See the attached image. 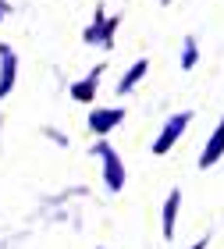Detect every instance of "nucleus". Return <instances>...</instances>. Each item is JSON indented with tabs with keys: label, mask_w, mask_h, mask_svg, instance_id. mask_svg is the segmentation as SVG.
I'll use <instances>...</instances> for the list:
<instances>
[{
	"label": "nucleus",
	"mask_w": 224,
	"mask_h": 249,
	"mask_svg": "<svg viewBox=\"0 0 224 249\" xmlns=\"http://www.w3.org/2000/svg\"><path fill=\"white\" fill-rule=\"evenodd\" d=\"M93 153L100 157V164H103V182H107V189L110 192H121V189H125V164H121L118 150L110 142H96Z\"/></svg>",
	"instance_id": "f257e3e1"
},
{
	"label": "nucleus",
	"mask_w": 224,
	"mask_h": 249,
	"mask_svg": "<svg viewBox=\"0 0 224 249\" xmlns=\"http://www.w3.org/2000/svg\"><path fill=\"white\" fill-rule=\"evenodd\" d=\"M189 121H192V114L189 110H178L174 118H167V124L160 128V135H156V142H153V153L156 157H164V153H171V146L185 135V128H189Z\"/></svg>",
	"instance_id": "f03ea898"
},
{
	"label": "nucleus",
	"mask_w": 224,
	"mask_h": 249,
	"mask_svg": "<svg viewBox=\"0 0 224 249\" xmlns=\"http://www.w3.org/2000/svg\"><path fill=\"white\" fill-rule=\"evenodd\" d=\"M118 21L121 18H107L103 15V7H96V18H93V25L86 29V43H96V47H110L114 43V32H118Z\"/></svg>",
	"instance_id": "7ed1b4c3"
},
{
	"label": "nucleus",
	"mask_w": 224,
	"mask_h": 249,
	"mask_svg": "<svg viewBox=\"0 0 224 249\" xmlns=\"http://www.w3.org/2000/svg\"><path fill=\"white\" fill-rule=\"evenodd\" d=\"M121 121H125V110L121 107H96V110H89V128H93L96 135L114 132Z\"/></svg>",
	"instance_id": "20e7f679"
},
{
	"label": "nucleus",
	"mask_w": 224,
	"mask_h": 249,
	"mask_svg": "<svg viewBox=\"0 0 224 249\" xmlns=\"http://www.w3.org/2000/svg\"><path fill=\"white\" fill-rule=\"evenodd\" d=\"M15 78H18V57L7 43H0V100L15 89Z\"/></svg>",
	"instance_id": "39448f33"
},
{
	"label": "nucleus",
	"mask_w": 224,
	"mask_h": 249,
	"mask_svg": "<svg viewBox=\"0 0 224 249\" xmlns=\"http://www.w3.org/2000/svg\"><path fill=\"white\" fill-rule=\"evenodd\" d=\"M221 157H224V118H221V124L214 128V135L207 139L203 153H199V167L207 171V167H214V164L221 160Z\"/></svg>",
	"instance_id": "423d86ee"
},
{
	"label": "nucleus",
	"mask_w": 224,
	"mask_h": 249,
	"mask_svg": "<svg viewBox=\"0 0 224 249\" xmlns=\"http://www.w3.org/2000/svg\"><path fill=\"white\" fill-rule=\"evenodd\" d=\"M100 75H103V68H93L86 78H78V82L71 86V100L75 104H89V100L96 96V86H100Z\"/></svg>",
	"instance_id": "0eeeda50"
},
{
	"label": "nucleus",
	"mask_w": 224,
	"mask_h": 249,
	"mask_svg": "<svg viewBox=\"0 0 224 249\" xmlns=\"http://www.w3.org/2000/svg\"><path fill=\"white\" fill-rule=\"evenodd\" d=\"M178 203H182V192L171 189V196L164 199V213H160V228L164 239H174V221H178Z\"/></svg>",
	"instance_id": "6e6552de"
},
{
	"label": "nucleus",
	"mask_w": 224,
	"mask_h": 249,
	"mask_svg": "<svg viewBox=\"0 0 224 249\" xmlns=\"http://www.w3.org/2000/svg\"><path fill=\"white\" fill-rule=\"evenodd\" d=\"M146 71H150V61H136L128 68L125 75H121V82H118V93H132V89H136L142 78H146Z\"/></svg>",
	"instance_id": "1a4fd4ad"
},
{
	"label": "nucleus",
	"mask_w": 224,
	"mask_h": 249,
	"mask_svg": "<svg viewBox=\"0 0 224 249\" xmlns=\"http://www.w3.org/2000/svg\"><path fill=\"white\" fill-rule=\"evenodd\" d=\"M196 61H199V47H196V39L189 36V39L182 43V68H185V71H192Z\"/></svg>",
	"instance_id": "9d476101"
},
{
	"label": "nucleus",
	"mask_w": 224,
	"mask_h": 249,
	"mask_svg": "<svg viewBox=\"0 0 224 249\" xmlns=\"http://www.w3.org/2000/svg\"><path fill=\"white\" fill-rule=\"evenodd\" d=\"M7 15V4H4V0H0V18H4Z\"/></svg>",
	"instance_id": "9b49d317"
},
{
	"label": "nucleus",
	"mask_w": 224,
	"mask_h": 249,
	"mask_svg": "<svg viewBox=\"0 0 224 249\" xmlns=\"http://www.w3.org/2000/svg\"><path fill=\"white\" fill-rule=\"evenodd\" d=\"M203 246H207V239H203V242H196V246H189V249H203Z\"/></svg>",
	"instance_id": "f8f14e48"
}]
</instances>
